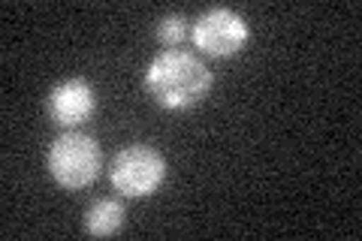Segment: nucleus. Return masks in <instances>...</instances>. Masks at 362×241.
<instances>
[{"instance_id": "f257e3e1", "label": "nucleus", "mask_w": 362, "mask_h": 241, "mask_svg": "<svg viewBox=\"0 0 362 241\" xmlns=\"http://www.w3.org/2000/svg\"><path fill=\"white\" fill-rule=\"evenodd\" d=\"M145 90L160 109L181 112L202 102L211 90V70L199 54L173 49L157 54L145 70Z\"/></svg>"}, {"instance_id": "f03ea898", "label": "nucleus", "mask_w": 362, "mask_h": 241, "mask_svg": "<svg viewBox=\"0 0 362 241\" xmlns=\"http://www.w3.org/2000/svg\"><path fill=\"white\" fill-rule=\"evenodd\" d=\"M103 151L100 142L88 133H61L49 148V175L64 190H85L100 178Z\"/></svg>"}, {"instance_id": "7ed1b4c3", "label": "nucleus", "mask_w": 362, "mask_h": 241, "mask_svg": "<svg viewBox=\"0 0 362 241\" xmlns=\"http://www.w3.org/2000/svg\"><path fill=\"white\" fill-rule=\"evenodd\" d=\"M109 181L115 193L127 199H145L157 193L166 181V160L151 145H124L109 166Z\"/></svg>"}, {"instance_id": "20e7f679", "label": "nucleus", "mask_w": 362, "mask_h": 241, "mask_svg": "<svg viewBox=\"0 0 362 241\" xmlns=\"http://www.w3.org/2000/svg\"><path fill=\"white\" fill-rule=\"evenodd\" d=\"M190 37H194V45L202 54L233 57V54H239L245 49L247 40H251V28H247V21L235 13V9L211 6L197 18Z\"/></svg>"}, {"instance_id": "39448f33", "label": "nucleus", "mask_w": 362, "mask_h": 241, "mask_svg": "<svg viewBox=\"0 0 362 241\" xmlns=\"http://www.w3.org/2000/svg\"><path fill=\"white\" fill-rule=\"evenodd\" d=\"M49 118L58 127H78L97 109V90L88 78H64L49 90Z\"/></svg>"}, {"instance_id": "423d86ee", "label": "nucleus", "mask_w": 362, "mask_h": 241, "mask_svg": "<svg viewBox=\"0 0 362 241\" xmlns=\"http://www.w3.org/2000/svg\"><path fill=\"white\" fill-rule=\"evenodd\" d=\"M124 217H127V211H124V205L118 199H97L85 211L82 229H85L88 235H94V238H106V235L121 233Z\"/></svg>"}, {"instance_id": "0eeeda50", "label": "nucleus", "mask_w": 362, "mask_h": 241, "mask_svg": "<svg viewBox=\"0 0 362 241\" xmlns=\"http://www.w3.org/2000/svg\"><path fill=\"white\" fill-rule=\"evenodd\" d=\"M185 37H187V18L181 13H169L154 25V40L160 42L166 52L178 49V45L185 42Z\"/></svg>"}]
</instances>
